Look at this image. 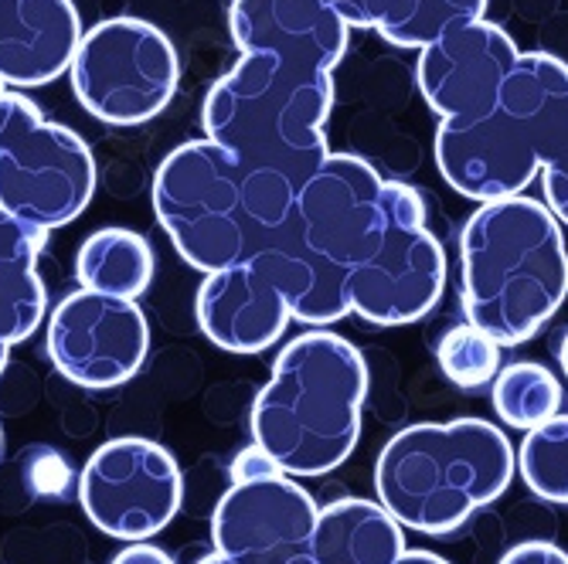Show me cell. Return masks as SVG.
I'll return each instance as SVG.
<instances>
[{"label":"cell","mask_w":568,"mask_h":564,"mask_svg":"<svg viewBox=\"0 0 568 564\" xmlns=\"http://www.w3.org/2000/svg\"><path fill=\"white\" fill-rule=\"evenodd\" d=\"M229 31L242 59L204 95V136L303 184L331 153L324 123L351 24L324 0H232Z\"/></svg>","instance_id":"1"},{"label":"cell","mask_w":568,"mask_h":564,"mask_svg":"<svg viewBox=\"0 0 568 564\" xmlns=\"http://www.w3.org/2000/svg\"><path fill=\"white\" fill-rule=\"evenodd\" d=\"M296 194L290 174L248 167L201 136L171 150L153 174V215L181 259L209 276L263 252Z\"/></svg>","instance_id":"2"},{"label":"cell","mask_w":568,"mask_h":564,"mask_svg":"<svg viewBox=\"0 0 568 564\" xmlns=\"http://www.w3.org/2000/svg\"><path fill=\"white\" fill-rule=\"evenodd\" d=\"M459 302L500 347L531 340L568 296V248L548 204L514 194L484 201L459 235Z\"/></svg>","instance_id":"3"},{"label":"cell","mask_w":568,"mask_h":564,"mask_svg":"<svg viewBox=\"0 0 568 564\" xmlns=\"http://www.w3.org/2000/svg\"><path fill=\"white\" fill-rule=\"evenodd\" d=\"M382 184L385 177L368 161L327 153L300 184L286 222L255 252L283 289L296 324L334 327L351 314L347 279L378 222Z\"/></svg>","instance_id":"4"},{"label":"cell","mask_w":568,"mask_h":564,"mask_svg":"<svg viewBox=\"0 0 568 564\" xmlns=\"http://www.w3.org/2000/svg\"><path fill=\"white\" fill-rule=\"evenodd\" d=\"M568 157V65L545 51H521L494 110L477 120H439L436 167L470 201H500L528 191Z\"/></svg>","instance_id":"5"},{"label":"cell","mask_w":568,"mask_h":564,"mask_svg":"<svg viewBox=\"0 0 568 564\" xmlns=\"http://www.w3.org/2000/svg\"><path fill=\"white\" fill-rule=\"evenodd\" d=\"M365 398L368 365L361 350L341 334L306 330L280 350L252 401V442L286 476H324L351 459Z\"/></svg>","instance_id":"6"},{"label":"cell","mask_w":568,"mask_h":564,"mask_svg":"<svg viewBox=\"0 0 568 564\" xmlns=\"http://www.w3.org/2000/svg\"><path fill=\"white\" fill-rule=\"evenodd\" d=\"M514 480V449L484 419L423 422L395 432L375 463L378 503L429 537L453 534Z\"/></svg>","instance_id":"7"},{"label":"cell","mask_w":568,"mask_h":564,"mask_svg":"<svg viewBox=\"0 0 568 564\" xmlns=\"http://www.w3.org/2000/svg\"><path fill=\"white\" fill-rule=\"evenodd\" d=\"M446 286V252L426 225L423 194L385 181L378 191V222L347 279L351 314L375 327L423 320Z\"/></svg>","instance_id":"8"},{"label":"cell","mask_w":568,"mask_h":564,"mask_svg":"<svg viewBox=\"0 0 568 564\" xmlns=\"http://www.w3.org/2000/svg\"><path fill=\"white\" fill-rule=\"evenodd\" d=\"M95 194L89 143L41 116L24 95L0 99V208L18 222L55 232L75 222Z\"/></svg>","instance_id":"9"},{"label":"cell","mask_w":568,"mask_h":564,"mask_svg":"<svg viewBox=\"0 0 568 564\" xmlns=\"http://www.w3.org/2000/svg\"><path fill=\"white\" fill-rule=\"evenodd\" d=\"M69 75L89 116L140 126L168 110L181 82V59L158 24L110 18L82 34Z\"/></svg>","instance_id":"10"},{"label":"cell","mask_w":568,"mask_h":564,"mask_svg":"<svg viewBox=\"0 0 568 564\" xmlns=\"http://www.w3.org/2000/svg\"><path fill=\"white\" fill-rule=\"evenodd\" d=\"M79 503L95 531L116 541L158 537L184 503L178 459L153 439L120 435L102 442L79 476Z\"/></svg>","instance_id":"11"},{"label":"cell","mask_w":568,"mask_h":564,"mask_svg":"<svg viewBox=\"0 0 568 564\" xmlns=\"http://www.w3.org/2000/svg\"><path fill=\"white\" fill-rule=\"evenodd\" d=\"M48 361L65 381L106 391L133 381L150 350V327L136 299L79 289L44 324Z\"/></svg>","instance_id":"12"},{"label":"cell","mask_w":568,"mask_h":564,"mask_svg":"<svg viewBox=\"0 0 568 564\" xmlns=\"http://www.w3.org/2000/svg\"><path fill=\"white\" fill-rule=\"evenodd\" d=\"M321 506L296 476L276 473L248 483H232L215 506V551L235 564H314V541Z\"/></svg>","instance_id":"13"},{"label":"cell","mask_w":568,"mask_h":564,"mask_svg":"<svg viewBox=\"0 0 568 564\" xmlns=\"http://www.w3.org/2000/svg\"><path fill=\"white\" fill-rule=\"evenodd\" d=\"M518 59V44L500 24L487 18L459 21L419 48V92L439 120H477L494 110Z\"/></svg>","instance_id":"14"},{"label":"cell","mask_w":568,"mask_h":564,"mask_svg":"<svg viewBox=\"0 0 568 564\" xmlns=\"http://www.w3.org/2000/svg\"><path fill=\"white\" fill-rule=\"evenodd\" d=\"M290 320V302L260 255L209 273L197 289V327L229 353L270 350Z\"/></svg>","instance_id":"15"},{"label":"cell","mask_w":568,"mask_h":564,"mask_svg":"<svg viewBox=\"0 0 568 564\" xmlns=\"http://www.w3.org/2000/svg\"><path fill=\"white\" fill-rule=\"evenodd\" d=\"M72 0H0V79L38 89L72 69L82 41Z\"/></svg>","instance_id":"16"},{"label":"cell","mask_w":568,"mask_h":564,"mask_svg":"<svg viewBox=\"0 0 568 564\" xmlns=\"http://www.w3.org/2000/svg\"><path fill=\"white\" fill-rule=\"evenodd\" d=\"M402 524L375 500L344 496L317 514L314 564H395L405 554Z\"/></svg>","instance_id":"17"},{"label":"cell","mask_w":568,"mask_h":564,"mask_svg":"<svg viewBox=\"0 0 568 564\" xmlns=\"http://www.w3.org/2000/svg\"><path fill=\"white\" fill-rule=\"evenodd\" d=\"M351 28L378 31L395 48H426L446 28L487 14V0H324Z\"/></svg>","instance_id":"18"},{"label":"cell","mask_w":568,"mask_h":564,"mask_svg":"<svg viewBox=\"0 0 568 564\" xmlns=\"http://www.w3.org/2000/svg\"><path fill=\"white\" fill-rule=\"evenodd\" d=\"M44 238V232L0 208V327L11 334L14 343L28 340L48 310V293L38 276Z\"/></svg>","instance_id":"19"},{"label":"cell","mask_w":568,"mask_h":564,"mask_svg":"<svg viewBox=\"0 0 568 564\" xmlns=\"http://www.w3.org/2000/svg\"><path fill=\"white\" fill-rule=\"evenodd\" d=\"M75 276L82 289L140 299L153 279V248L130 228H99L79 245Z\"/></svg>","instance_id":"20"},{"label":"cell","mask_w":568,"mask_h":564,"mask_svg":"<svg viewBox=\"0 0 568 564\" xmlns=\"http://www.w3.org/2000/svg\"><path fill=\"white\" fill-rule=\"evenodd\" d=\"M490 398H494V412L500 416L504 425L531 432L561 412L565 388L548 368L535 361H518L497 371Z\"/></svg>","instance_id":"21"},{"label":"cell","mask_w":568,"mask_h":564,"mask_svg":"<svg viewBox=\"0 0 568 564\" xmlns=\"http://www.w3.org/2000/svg\"><path fill=\"white\" fill-rule=\"evenodd\" d=\"M518 470L528 490L548 503H568V416L531 429L518 449Z\"/></svg>","instance_id":"22"},{"label":"cell","mask_w":568,"mask_h":564,"mask_svg":"<svg viewBox=\"0 0 568 564\" xmlns=\"http://www.w3.org/2000/svg\"><path fill=\"white\" fill-rule=\"evenodd\" d=\"M436 361L456 388H484L500 371V343L484 330L463 324L443 334Z\"/></svg>","instance_id":"23"},{"label":"cell","mask_w":568,"mask_h":564,"mask_svg":"<svg viewBox=\"0 0 568 564\" xmlns=\"http://www.w3.org/2000/svg\"><path fill=\"white\" fill-rule=\"evenodd\" d=\"M229 473H232V483H248V480L276 476V473H283V470L273 463V455H270L266 449H260V445L252 442V445H245V449L232 459Z\"/></svg>","instance_id":"24"},{"label":"cell","mask_w":568,"mask_h":564,"mask_svg":"<svg viewBox=\"0 0 568 564\" xmlns=\"http://www.w3.org/2000/svg\"><path fill=\"white\" fill-rule=\"evenodd\" d=\"M541 187H545V204L551 215L568 225V157L541 171Z\"/></svg>","instance_id":"25"},{"label":"cell","mask_w":568,"mask_h":564,"mask_svg":"<svg viewBox=\"0 0 568 564\" xmlns=\"http://www.w3.org/2000/svg\"><path fill=\"white\" fill-rule=\"evenodd\" d=\"M497 564H568V554L545 541H525V544H514Z\"/></svg>","instance_id":"26"},{"label":"cell","mask_w":568,"mask_h":564,"mask_svg":"<svg viewBox=\"0 0 568 564\" xmlns=\"http://www.w3.org/2000/svg\"><path fill=\"white\" fill-rule=\"evenodd\" d=\"M110 564H174V557H171L161 544L130 541Z\"/></svg>","instance_id":"27"},{"label":"cell","mask_w":568,"mask_h":564,"mask_svg":"<svg viewBox=\"0 0 568 564\" xmlns=\"http://www.w3.org/2000/svg\"><path fill=\"white\" fill-rule=\"evenodd\" d=\"M395 564H449V561L433 551H405Z\"/></svg>","instance_id":"28"},{"label":"cell","mask_w":568,"mask_h":564,"mask_svg":"<svg viewBox=\"0 0 568 564\" xmlns=\"http://www.w3.org/2000/svg\"><path fill=\"white\" fill-rule=\"evenodd\" d=\"M11 347H14V340H11V334L0 327V375H4V368H8V357H11Z\"/></svg>","instance_id":"29"},{"label":"cell","mask_w":568,"mask_h":564,"mask_svg":"<svg viewBox=\"0 0 568 564\" xmlns=\"http://www.w3.org/2000/svg\"><path fill=\"white\" fill-rule=\"evenodd\" d=\"M558 361H561V371H565V378H568V334H565V340H561V353H558Z\"/></svg>","instance_id":"30"},{"label":"cell","mask_w":568,"mask_h":564,"mask_svg":"<svg viewBox=\"0 0 568 564\" xmlns=\"http://www.w3.org/2000/svg\"><path fill=\"white\" fill-rule=\"evenodd\" d=\"M197 564H235V561H229V557H222V554L215 551V554H209V557H201Z\"/></svg>","instance_id":"31"},{"label":"cell","mask_w":568,"mask_h":564,"mask_svg":"<svg viewBox=\"0 0 568 564\" xmlns=\"http://www.w3.org/2000/svg\"><path fill=\"white\" fill-rule=\"evenodd\" d=\"M4 85H8V82H4V79H0V99H4Z\"/></svg>","instance_id":"32"},{"label":"cell","mask_w":568,"mask_h":564,"mask_svg":"<svg viewBox=\"0 0 568 564\" xmlns=\"http://www.w3.org/2000/svg\"><path fill=\"white\" fill-rule=\"evenodd\" d=\"M0 449H4V432H0Z\"/></svg>","instance_id":"33"}]
</instances>
